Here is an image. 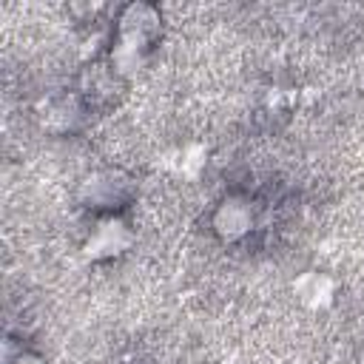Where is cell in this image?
Segmentation results:
<instances>
[{
  "label": "cell",
  "instance_id": "6da1fadb",
  "mask_svg": "<svg viewBox=\"0 0 364 364\" xmlns=\"http://www.w3.org/2000/svg\"><path fill=\"white\" fill-rule=\"evenodd\" d=\"M253 225V210L245 199H228L219 205L216 216H213V228L222 239H239L250 230Z\"/></svg>",
  "mask_w": 364,
  "mask_h": 364
},
{
  "label": "cell",
  "instance_id": "7a4b0ae2",
  "mask_svg": "<svg viewBox=\"0 0 364 364\" xmlns=\"http://www.w3.org/2000/svg\"><path fill=\"white\" fill-rule=\"evenodd\" d=\"M128 242H131V236H128L125 225L119 219H108L94 230L91 242L85 245V253L88 256H111V253H119Z\"/></svg>",
  "mask_w": 364,
  "mask_h": 364
},
{
  "label": "cell",
  "instance_id": "3957f363",
  "mask_svg": "<svg viewBox=\"0 0 364 364\" xmlns=\"http://www.w3.org/2000/svg\"><path fill=\"white\" fill-rule=\"evenodd\" d=\"M296 293H299V299H301L304 304L321 307V304H327L330 296H333V282H330L327 276H321V273H304V276L296 282Z\"/></svg>",
  "mask_w": 364,
  "mask_h": 364
},
{
  "label": "cell",
  "instance_id": "277c9868",
  "mask_svg": "<svg viewBox=\"0 0 364 364\" xmlns=\"http://www.w3.org/2000/svg\"><path fill=\"white\" fill-rule=\"evenodd\" d=\"M11 364H43V361H40L37 355H28V353H23V355H20V358H14Z\"/></svg>",
  "mask_w": 364,
  "mask_h": 364
}]
</instances>
